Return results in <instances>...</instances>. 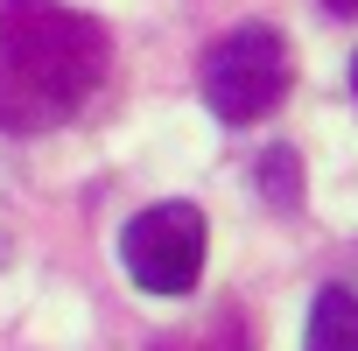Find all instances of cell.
Listing matches in <instances>:
<instances>
[{
    "mask_svg": "<svg viewBox=\"0 0 358 351\" xmlns=\"http://www.w3.org/2000/svg\"><path fill=\"white\" fill-rule=\"evenodd\" d=\"M106 64L113 50L92 15H71L57 0H8L0 8V127L43 134L71 120L99 92Z\"/></svg>",
    "mask_w": 358,
    "mask_h": 351,
    "instance_id": "1",
    "label": "cell"
},
{
    "mask_svg": "<svg viewBox=\"0 0 358 351\" xmlns=\"http://www.w3.org/2000/svg\"><path fill=\"white\" fill-rule=\"evenodd\" d=\"M281 92H288V43H281V29H267V22L232 29V36L204 57V106H211L218 120H232V127L274 113Z\"/></svg>",
    "mask_w": 358,
    "mask_h": 351,
    "instance_id": "2",
    "label": "cell"
},
{
    "mask_svg": "<svg viewBox=\"0 0 358 351\" xmlns=\"http://www.w3.org/2000/svg\"><path fill=\"white\" fill-rule=\"evenodd\" d=\"M204 211L197 204H155L120 232V267L148 295H190L204 274Z\"/></svg>",
    "mask_w": 358,
    "mask_h": 351,
    "instance_id": "3",
    "label": "cell"
},
{
    "mask_svg": "<svg viewBox=\"0 0 358 351\" xmlns=\"http://www.w3.org/2000/svg\"><path fill=\"white\" fill-rule=\"evenodd\" d=\"M302 351H358V295L351 288H323L302 330Z\"/></svg>",
    "mask_w": 358,
    "mask_h": 351,
    "instance_id": "4",
    "label": "cell"
},
{
    "mask_svg": "<svg viewBox=\"0 0 358 351\" xmlns=\"http://www.w3.org/2000/svg\"><path fill=\"white\" fill-rule=\"evenodd\" d=\"M260 176H267V204H274V211H288V204H302V162H295L288 148H274Z\"/></svg>",
    "mask_w": 358,
    "mask_h": 351,
    "instance_id": "5",
    "label": "cell"
},
{
    "mask_svg": "<svg viewBox=\"0 0 358 351\" xmlns=\"http://www.w3.org/2000/svg\"><path fill=\"white\" fill-rule=\"evenodd\" d=\"M323 8H330V15H358V0H323Z\"/></svg>",
    "mask_w": 358,
    "mask_h": 351,
    "instance_id": "6",
    "label": "cell"
},
{
    "mask_svg": "<svg viewBox=\"0 0 358 351\" xmlns=\"http://www.w3.org/2000/svg\"><path fill=\"white\" fill-rule=\"evenodd\" d=\"M351 92H358V57H351Z\"/></svg>",
    "mask_w": 358,
    "mask_h": 351,
    "instance_id": "7",
    "label": "cell"
}]
</instances>
